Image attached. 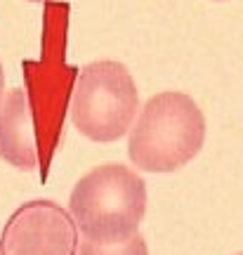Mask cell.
I'll return each instance as SVG.
<instances>
[{
	"label": "cell",
	"mask_w": 243,
	"mask_h": 255,
	"mask_svg": "<svg viewBox=\"0 0 243 255\" xmlns=\"http://www.w3.org/2000/svg\"><path fill=\"white\" fill-rule=\"evenodd\" d=\"M76 220L54 201L19 206L0 232V255H76Z\"/></svg>",
	"instance_id": "cell-4"
},
{
	"label": "cell",
	"mask_w": 243,
	"mask_h": 255,
	"mask_svg": "<svg viewBox=\"0 0 243 255\" xmlns=\"http://www.w3.org/2000/svg\"><path fill=\"white\" fill-rule=\"evenodd\" d=\"M71 121L95 142H116L132 128L139 95L125 64L114 59L85 64L71 95Z\"/></svg>",
	"instance_id": "cell-3"
},
{
	"label": "cell",
	"mask_w": 243,
	"mask_h": 255,
	"mask_svg": "<svg viewBox=\"0 0 243 255\" xmlns=\"http://www.w3.org/2000/svg\"><path fill=\"white\" fill-rule=\"evenodd\" d=\"M0 158L19 170H33L38 165L33 109L28 92L21 88L5 92L0 102Z\"/></svg>",
	"instance_id": "cell-5"
},
{
	"label": "cell",
	"mask_w": 243,
	"mask_h": 255,
	"mask_svg": "<svg viewBox=\"0 0 243 255\" xmlns=\"http://www.w3.org/2000/svg\"><path fill=\"white\" fill-rule=\"evenodd\" d=\"M28 2H50V0H28Z\"/></svg>",
	"instance_id": "cell-8"
},
{
	"label": "cell",
	"mask_w": 243,
	"mask_h": 255,
	"mask_svg": "<svg viewBox=\"0 0 243 255\" xmlns=\"http://www.w3.org/2000/svg\"><path fill=\"white\" fill-rule=\"evenodd\" d=\"M236 255H243V253H236Z\"/></svg>",
	"instance_id": "cell-9"
},
{
	"label": "cell",
	"mask_w": 243,
	"mask_h": 255,
	"mask_svg": "<svg viewBox=\"0 0 243 255\" xmlns=\"http://www.w3.org/2000/svg\"><path fill=\"white\" fill-rule=\"evenodd\" d=\"M206 116L184 92H158L130 130L127 156L144 173H172L201 151Z\"/></svg>",
	"instance_id": "cell-1"
},
{
	"label": "cell",
	"mask_w": 243,
	"mask_h": 255,
	"mask_svg": "<svg viewBox=\"0 0 243 255\" xmlns=\"http://www.w3.org/2000/svg\"><path fill=\"white\" fill-rule=\"evenodd\" d=\"M69 208L85 239L118 244L137 234L146 213V184L123 163L97 165L76 182Z\"/></svg>",
	"instance_id": "cell-2"
},
{
	"label": "cell",
	"mask_w": 243,
	"mask_h": 255,
	"mask_svg": "<svg viewBox=\"0 0 243 255\" xmlns=\"http://www.w3.org/2000/svg\"><path fill=\"white\" fill-rule=\"evenodd\" d=\"M5 100V71H2V64H0V102Z\"/></svg>",
	"instance_id": "cell-7"
},
{
	"label": "cell",
	"mask_w": 243,
	"mask_h": 255,
	"mask_svg": "<svg viewBox=\"0 0 243 255\" xmlns=\"http://www.w3.org/2000/svg\"><path fill=\"white\" fill-rule=\"evenodd\" d=\"M81 255H149V248H146L144 237L137 232L118 244H99L92 239H85L81 246Z\"/></svg>",
	"instance_id": "cell-6"
}]
</instances>
